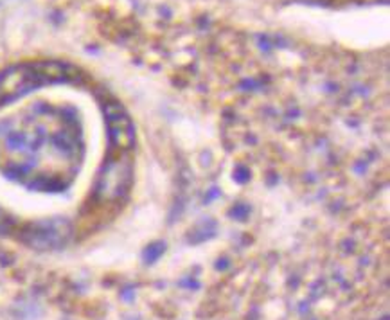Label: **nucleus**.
Here are the masks:
<instances>
[{"instance_id": "7ed1b4c3", "label": "nucleus", "mask_w": 390, "mask_h": 320, "mask_svg": "<svg viewBox=\"0 0 390 320\" xmlns=\"http://www.w3.org/2000/svg\"><path fill=\"white\" fill-rule=\"evenodd\" d=\"M130 180H132V164L128 162V158H112L105 164L101 175H99V182H97L96 189L97 196L105 202L119 200L126 193Z\"/></svg>"}, {"instance_id": "f257e3e1", "label": "nucleus", "mask_w": 390, "mask_h": 320, "mask_svg": "<svg viewBox=\"0 0 390 320\" xmlns=\"http://www.w3.org/2000/svg\"><path fill=\"white\" fill-rule=\"evenodd\" d=\"M76 67L62 62H36L8 67L0 72V103H9L49 83L79 81Z\"/></svg>"}, {"instance_id": "20e7f679", "label": "nucleus", "mask_w": 390, "mask_h": 320, "mask_svg": "<svg viewBox=\"0 0 390 320\" xmlns=\"http://www.w3.org/2000/svg\"><path fill=\"white\" fill-rule=\"evenodd\" d=\"M105 115H106V123H108V133L112 142L121 149L130 148L133 142V130H132L130 119L124 114V110L114 101L106 103Z\"/></svg>"}, {"instance_id": "f03ea898", "label": "nucleus", "mask_w": 390, "mask_h": 320, "mask_svg": "<svg viewBox=\"0 0 390 320\" xmlns=\"http://www.w3.org/2000/svg\"><path fill=\"white\" fill-rule=\"evenodd\" d=\"M72 236V227L65 219H47L31 223L22 232V241L36 250L62 248Z\"/></svg>"}, {"instance_id": "39448f33", "label": "nucleus", "mask_w": 390, "mask_h": 320, "mask_svg": "<svg viewBox=\"0 0 390 320\" xmlns=\"http://www.w3.org/2000/svg\"><path fill=\"white\" fill-rule=\"evenodd\" d=\"M162 250H164V246H162V245H153V246H149V248L144 252V259H146V261H148V263H153L155 259H157L160 254H162Z\"/></svg>"}]
</instances>
